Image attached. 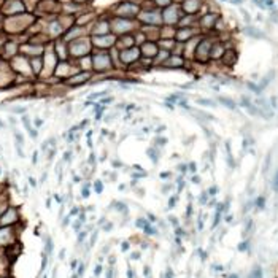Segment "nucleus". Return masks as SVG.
I'll return each mask as SVG.
<instances>
[{"mask_svg": "<svg viewBox=\"0 0 278 278\" xmlns=\"http://www.w3.org/2000/svg\"><path fill=\"white\" fill-rule=\"evenodd\" d=\"M243 32L248 35V37H253V38H265V35H264L262 32H261V30H257L256 27H251V26L245 27V29H243Z\"/></svg>", "mask_w": 278, "mask_h": 278, "instance_id": "1", "label": "nucleus"}, {"mask_svg": "<svg viewBox=\"0 0 278 278\" xmlns=\"http://www.w3.org/2000/svg\"><path fill=\"white\" fill-rule=\"evenodd\" d=\"M273 76H275V72H270L267 76H264L262 80H261V83H259V89H261V91H262V89H265L267 86H269V83L273 80Z\"/></svg>", "mask_w": 278, "mask_h": 278, "instance_id": "2", "label": "nucleus"}, {"mask_svg": "<svg viewBox=\"0 0 278 278\" xmlns=\"http://www.w3.org/2000/svg\"><path fill=\"white\" fill-rule=\"evenodd\" d=\"M226 153H227V165L230 168L235 167V162H234V156L230 153V141H226Z\"/></svg>", "mask_w": 278, "mask_h": 278, "instance_id": "3", "label": "nucleus"}, {"mask_svg": "<svg viewBox=\"0 0 278 278\" xmlns=\"http://www.w3.org/2000/svg\"><path fill=\"white\" fill-rule=\"evenodd\" d=\"M146 154L151 157V160H153V164H154V165L159 162V153H157V148H148V149H146Z\"/></svg>", "mask_w": 278, "mask_h": 278, "instance_id": "4", "label": "nucleus"}, {"mask_svg": "<svg viewBox=\"0 0 278 278\" xmlns=\"http://www.w3.org/2000/svg\"><path fill=\"white\" fill-rule=\"evenodd\" d=\"M219 102H221L224 107H227L229 110H235V108H237V103L234 102V100L227 99V97H219Z\"/></svg>", "mask_w": 278, "mask_h": 278, "instance_id": "5", "label": "nucleus"}, {"mask_svg": "<svg viewBox=\"0 0 278 278\" xmlns=\"http://www.w3.org/2000/svg\"><path fill=\"white\" fill-rule=\"evenodd\" d=\"M197 105H203V107H215L216 103L213 100H208V99H197Z\"/></svg>", "mask_w": 278, "mask_h": 278, "instance_id": "6", "label": "nucleus"}, {"mask_svg": "<svg viewBox=\"0 0 278 278\" xmlns=\"http://www.w3.org/2000/svg\"><path fill=\"white\" fill-rule=\"evenodd\" d=\"M143 230H145V232L148 234V235H156V234H157V230H156L154 227H153V226L149 224V222H146V226L143 227Z\"/></svg>", "mask_w": 278, "mask_h": 278, "instance_id": "7", "label": "nucleus"}, {"mask_svg": "<svg viewBox=\"0 0 278 278\" xmlns=\"http://www.w3.org/2000/svg\"><path fill=\"white\" fill-rule=\"evenodd\" d=\"M94 191L97 192V194H102V191H103V183L100 181V180H97L94 183Z\"/></svg>", "mask_w": 278, "mask_h": 278, "instance_id": "8", "label": "nucleus"}, {"mask_svg": "<svg viewBox=\"0 0 278 278\" xmlns=\"http://www.w3.org/2000/svg\"><path fill=\"white\" fill-rule=\"evenodd\" d=\"M270 160H272V151L267 154V157H265V162H264V173H265L267 170H269V167H270Z\"/></svg>", "mask_w": 278, "mask_h": 278, "instance_id": "9", "label": "nucleus"}, {"mask_svg": "<svg viewBox=\"0 0 278 278\" xmlns=\"http://www.w3.org/2000/svg\"><path fill=\"white\" fill-rule=\"evenodd\" d=\"M107 94V91H99V92H92L91 95H89V100H97L99 97H102V95Z\"/></svg>", "mask_w": 278, "mask_h": 278, "instance_id": "10", "label": "nucleus"}, {"mask_svg": "<svg viewBox=\"0 0 278 278\" xmlns=\"http://www.w3.org/2000/svg\"><path fill=\"white\" fill-rule=\"evenodd\" d=\"M22 124H24V127H26V130H27V132H30V130H32V126H30V119L27 118L26 114L22 116Z\"/></svg>", "mask_w": 278, "mask_h": 278, "instance_id": "11", "label": "nucleus"}, {"mask_svg": "<svg viewBox=\"0 0 278 278\" xmlns=\"http://www.w3.org/2000/svg\"><path fill=\"white\" fill-rule=\"evenodd\" d=\"M250 278H262V270H261L259 267H256L254 270L251 272V275H250Z\"/></svg>", "mask_w": 278, "mask_h": 278, "instance_id": "12", "label": "nucleus"}, {"mask_svg": "<svg viewBox=\"0 0 278 278\" xmlns=\"http://www.w3.org/2000/svg\"><path fill=\"white\" fill-rule=\"evenodd\" d=\"M176 202H178V195H172L170 200H168V208H173L176 205Z\"/></svg>", "mask_w": 278, "mask_h": 278, "instance_id": "13", "label": "nucleus"}, {"mask_svg": "<svg viewBox=\"0 0 278 278\" xmlns=\"http://www.w3.org/2000/svg\"><path fill=\"white\" fill-rule=\"evenodd\" d=\"M26 110H27L26 107H14L11 111H13V113H16V114H24V113H26Z\"/></svg>", "mask_w": 278, "mask_h": 278, "instance_id": "14", "label": "nucleus"}, {"mask_svg": "<svg viewBox=\"0 0 278 278\" xmlns=\"http://www.w3.org/2000/svg\"><path fill=\"white\" fill-rule=\"evenodd\" d=\"M264 205H265V199H264V197H257V200H256V207H257V208H264Z\"/></svg>", "mask_w": 278, "mask_h": 278, "instance_id": "15", "label": "nucleus"}, {"mask_svg": "<svg viewBox=\"0 0 278 278\" xmlns=\"http://www.w3.org/2000/svg\"><path fill=\"white\" fill-rule=\"evenodd\" d=\"M81 195H83L84 199L89 197V184H84L83 186V191H81Z\"/></svg>", "mask_w": 278, "mask_h": 278, "instance_id": "16", "label": "nucleus"}, {"mask_svg": "<svg viewBox=\"0 0 278 278\" xmlns=\"http://www.w3.org/2000/svg\"><path fill=\"white\" fill-rule=\"evenodd\" d=\"M114 207L119 210V211H124V213H127V207L124 205V203H119V202H114Z\"/></svg>", "mask_w": 278, "mask_h": 278, "instance_id": "17", "label": "nucleus"}, {"mask_svg": "<svg viewBox=\"0 0 278 278\" xmlns=\"http://www.w3.org/2000/svg\"><path fill=\"white\" fill-rule=\"evenodd\" d=\"M14 140H16V143H19V145H22L24 143V138H22V135L19 132H14Z\"/></svg>", "mask_w": 278, "mask_h": 278, "instance_id": "18", "label": "nucleus"}, {"mask_svg": "<svg viewBox=\"0 0 278 278\" xmlns=\"http://www.w3.org/2000/svg\"><path fill=\"white\" fill-rule=\"evenodd\" d=\"M146 222H148L146 219H143V218H140V219H137V222H135V226H137V227H141V229H143V227L146 226Z\"/></svg>", "mask_w": 278, "mask_h": 278, "instance_id": "19", "label": "nucleus"}, {"mask_svg": "<svg viewBox=\"0 0 278 278\" xmlns=\"http://www.w3.org/2000/svg\"><path fill=\"white\" fill-rule=\"evenodd\" d=\"M51 251H53V242H51V238H46V253L49 254Z\"/></svg>", "mask_w": 278, "mask_h": 278, "instance_id": "20", "label": "nucleus"}, {"mask_svg": "<svg viewBox=\"0 0 278 278\" xmlns=\"http://www.w3.org/2000/svg\"><path fill=\"white\" fill-rule=\"evenodd\" d=\"M248 89H251V91H254V92H261L259 86H256L254 83H248Z\"/></svg>", "mask_w": 278, "mask_h": 278, "instance_id": "21", "label": "nucleus"}, {"mask_svg": "<svg viewBox=\"0 0 278 278\" xmlns=\"http://www.w3.org/2000/svg\"><path fill=\"white\" fill-rule=\"evenodd\" d=\"M248 246H250V243H248V242H243V243L238 245V251H246Z\"/></svg>", "mask_w": 278, "mask_h": 278, "instance_id": "22", "label": "nucleus"}, {"mask_svg": "<svg viewBox=\"0 0 278 278\" xmlns=\"http://www.w3.org/2000/svg\"><path fill=\"white\" fill-rule=\"evenodd\" d=\"M100 273H102V265H95V269H94V275H95V277H99Z\"/></svg>", "mask_w": 278, "mask_h": 278, "instance_id": "23", "label": "nucleus"}, {"mask_svg": "<svg viewBox=\"0 0 278 278\" xmlns=\"http://www.w3.org/2000/svg\"><path fill=\"white\" fill-rule=\"evenodd\" d=\"M207 197H208V194H207V192H202V195H200V199H199L200 203H207Z\"/></svg>", "mask_w": 278, "mask_h": 278, "instance_id": "24", "label": "nucleus"}, {"mask_svg": "<svg viewBox=\"0 0 278 278\" xmlns=\"http://www.w3.org/2000/svg\"><path fill=\"white\" fill-rule=\"evenodd\" d=\"M170 176H172V172H162V173H160V178H164V180L170 178Z\"/></svg>", "mask_w": 278, "mask_h": 278, "instance_id": "25", "label": "nucleus"}, {"mask_svg": "<svg viewBox=\"0 0 278 278\" xmlns=\"http://www.w3.org/2000/svg\"><path fill=\"white\" fill-rule=\"evenodd\" d=\"M273 189L278 191V172H277V175H275V178H273Z\"/></svg>", "mask_w": 278, "mask_h": 278, "instance_id": "26", "label": "nucleus"}, {"mask_svg": "<svg viewBox=\"0 0 278 278\" xmlns=\"http://www.w3.org/2000/svg\"><path fill=\"white\" fill-rule=\"evenodd\" d=\"M145 176H146V173H143V172L141 173H132V178H145Z\"/></svg>", "mask_w": 278, "mask_h": 278, "instance_id": "27", "label": "nucleus"}, {"mask_svg": "<svg viewBox=\"0 0 278 278\" xmlns=\"http://www.w3.org/2000/svg\"><path fill=\"white\" fill-rule=\"evenodd\" d=\"M84 238H86V232H80V235H78V243H81Z\"/></svg>", "mask_w": 278, "mask_h": 278, "instance_id": "28", "label": "nucleus"}, {"mask_svg": "<svg viewBox=\"0 0 278 278\" xmlns=\"http://www.w3.org/2000/svg\"><path fill=\"white\" fill-rule=\"evenodd\" d=\"M143 273H145V277H146V278H149V277H151V269H149V267H145Z\"/></svg>", "mask_w": 278, "mask_h": 278, "instance_id": "29", "label": "nucleus"}, {"mask_svg": "<svg viewBox=\"0 0 278 278\" xmlns=\"http://www.w3.org/2000/svg\"><path fill=\"white\" fill-rule=\"evenodd\" d=\"M156 143H159V145H165V143H167V138H159V137H157Z\"/></svg>", "mask_w": 278, "mask_h": 278, "instance_id": "30", "label": "nucleus"}, {"mask_svg": "<svg viewBox=\"0 0 278 278\" xmlns=\"http://www.w3.org/2000/svg\"><path fill=\"white\" fill-rule=\"evenodd\" d=\"M113 97H107V99H102V100H100V103H111V102H113Z\"/></svg>", "mask_w": 278, "mask_h": 278, "instance_id": "31", "label": "nucleus"}, {"mask_svg": "<svg viewBox=\"0 0 278 278\" xmlns=\"http://www.w3.org/2000/svg\"><path fill=\"white\" fill-rule=\"evenodd\" d=\"M70 157H72V153H70V151H67V153L64 154V160H65V162H69V160H70Z\"/></svg>", "mask_w": 278, "mask_h": 278, "instance_id": "32", "label": "nucleus"}, {"mask_svg": "<svg viewBox=\"0 0 278 278\" xmlns=\"http://www.w3.org/2000/svg\"><path fill=\"white\" fill-rule=\"evenodd\" d=\"M42 126H43V119L37 118V119H35V127H42Z\"/></svg>", "mask_w": 278, "mask_h": 278, "instance_id": "33", "label": "nucleus"}, {"mask_svg": "<svg viewBox=\"0 0 278 278\" xmlns=\"http://www.w3.org/2000/svg\"><path fill=\"white\" fill-rule=\"evenodd\" d=\"M88 124H89V121H88V119H84V121H81V124L78 127H80V129H84V127H88Z\"/></svg>", "mask_w": 278, "mask_h": 278, "instance_id": "34", "label": "nucleus"}, {"mask_svg": "<svg viewBox=\"0 0 278 278\" xmlns=\"http://www.w3.org/2000/svg\"><path fill=\"white\" fill-rule=\"evenodd\" d=\"M95 238H97V232H94V234H92V237H91V242H89V245H91V246L95 243Z\"/></svg>", "mask_w": 278, "mask_h": 278, "instance_id": "35", "label": "nucleus"}, {"mask_svg": "<svg viewBox=\"0 0 278 278\" xmlns=\"http://www.w3.org/2000/svg\"><path fill=\"white\" fill-rule=\"evenodd\" d=\"M218 192V188L216 186H213V188H210V191H208V194H211V195H215Z\"/></svg>", "mask_w": 278, "mask_h": 278, "instance_id": "36", "label": "nucleus"}, {"mask_svg": "<svg viewBox=\"0 0 278 278\" xmlns=\"http://www.w3.org/2000/svg\"><path fill=\"white\" fill-rule=\"evenodd\" d=\"M80 227H81V221L78 219V221H76L75 224H73V229H75V230H80Z\"/></svg>", "mask_w": 278, "mask_h": 278, "instance_id": "37", "label": "nucleus"}, {"mask_svg": "<svg viewBox=\"0 0 278 278\" xmlns=\"http://www.w3.org/2000/svg\"><path fill=\"white\" fill-rule=\"evenodd\" d=\"M29 133H30V137L34 138V140H35V138H37V135H38V132H37V130H35V129H32V130H30V132H29Z\"/></svg>", "mask_w": 278, "mask_h": 278, "instance_id": "38", "label": "nucleus"}, {"mask_svg": "<svg viewBox=\"0 0 278 278\" xmlns=\"http://www.w3.org/2000/svg\"><path fill=\"white\" fill-rule=\"evenodd\" d=\"M168 219H170V222H172V224H173V226H178V219H176V218L170 216V218H168Z\"/></svg>", "mask_w": 278, "mask_h": 278, "instance_id": "39", "label": "nucleus"}, {"mask_svg": "<svg viewBox=\"0 0 278 278\" xmlns=\"http://www.w3.org/2000/svg\"><path fill=\"white\" fill-rule=\"evenodd\" d=\"M121 248H122V251H127V250H129V243H127V242H124V243L121 245Z\"/></svg>", "mask_w": 278, "mask_h": 278, "instance_id": "40", "label": "nucleus"}, {"mask_svg": "<svg viewBox=\"0 0 278 278\" xmlns=\"http://www.w3.org/2000/svg\"><path fill=\"white\" fill-rule=\"evenodd\" d=\"M111 229H113V224H111V222H108V224L103 227V230H107V232H108V230H111Z\"/></svg>", "mask_w": 278, "mask_h": 278, "instance_id": "41", "label": "nucleus"}, {"mask_svg": "<svg viewBox=\"0 0 278 278\" xmlns=\"http://www.w3.org/2000/svg\"><path fill=\"white\" fill-rule=\"evenodd\" d=\"M189 170L192 172V173H195V164H194V162H191V164H189Z\"/></svg>", "mask_w": 278, "mask_h": 278, "instance_id": "42", "label": "nucleus"}, {"mask_svg": "<svg viewBox=\"0 0 278 278\" xmlns=\"http://www.w3.org/2000/svg\"><path fill=\"white\" fill-rule=\"evenodd\" d=\"M270 105L272 107H277V97H272L270 99Z\"/></svg>", "mask_w": 278, "mask_h": 278, "instance_id": "43", "label": "nucleus"}, {"mask_svg": "<svg viewBox=\"0 0 278 278\" xmlns=\"http://www.w3.org/2000/svg\"><path fill=\"white\" fill-rule=\"evenodd\" d=\"M37 157H38V153H34V156H32V162H34V164H37V162H38Z\"/></svg>", "mask_w": 278, "mask_h": 278, "instance_id": "44", "label": "nucleus"}, {"mask_svg": "<svg viewBox=\"0 0 278 278\" xmlns=\"http://www.w3.org/2000/svg\"><path fill=\"white\" fill-rule=\"evenodd\" d=\"M138 257H140L138 253H132V254H130V259H138Z\"/></svg>", "mask_w": 278, "mask_h": 278, "instance_id": "45", "label": "nucleus"}, {"mask_svg": "<svg viewBox=\"0 0 278 278\" xmlns=\"http://www.w3.org/2000/svg\"><path fill=\"white\" fill-rule=\"evenodd\" d=\"M165 278H173V272H172L170 269L167 270V275H165Z\"/></svg>", "mask_w": 278, "mask_h": 278, "instance_id": "46", "label": "nucleus"}, {"mask_svg": "<svg viewBox=\"0 0 278 278\" xmlns=\"http://www.w3.org/2000/svg\"><path fill=\"white\" fill-rule=\"evenodd\" d=\"M107 278H113V270H111V269L107 270Z\"/></svg>", "mask_w": 278, "mask_h": 278, "instance_id": "47", "label": "nucleus"}, {"mask_svg": "<svg viewBox=\"0 0 278 278\" xmlns=\"http://www.w3.org/2000/svg\"><path fill=\"white\" fill-rule=\"evenodd\" d=\"M197 227H199V230H202V227H203V222H202V219H199V221H197Z\"/></svg>", "mask_w": 278, "mask_h": 278, "instance_id": "48", "label": "nucleus"}, {"mask_svg": "<svg viewBox=\"0 0 278 278\" xmlns=\"http://www.w3.org/2000/svg\"><path fill=\"white\" fill-rule=\"evenodd\" d=\"M94 162H95V156L91 154V156H89V164H94Z\"/></svg>", "mask_w": 278, "mask_h": 278, "instance_id": "49", "label": "nucleus"}, {"mask_svg": "<svg viewBox=\"0 0 278 278\" xmlns=\"http://www.w3.org/2000/svg\"><path fill=\"white\" fill-rule=\"evenodd\" d=\"M127 278H133V272H132V269H129V270H127Z\"/></svg>", "mask_w": 278, "mask_h": 278, "instance_id": "50", "label": "nucleus"}, {"mask_svg": "<svg viewBox=\"0 0 278 278\" xmlns=\"http://www.w3.org/2000/svg\"><path fill=\"white\" fill-rule=\"evenodd\" d=\"M229 2H230V3H235V5H240L243 0H229Z\"/></svg>", "mask_w": 278, "mask_h": 278, "instance_id": "51", "label": "nucleus"}, {"mask_svg": "<svg viewBox=\"0 0 278 278\" xmlns=\"http://www.w3.org/2000/svg\"><path fill=\"white\" fill-rule=\"evenodd\" d=\"M72 215H78V208H76V207H75V208H72V211H70V216H72Z\"/></svg>", "mask_w": 278, "mask_h": 278, "instance_id": "52", "label": "nucleus"}, {"mask_svg": "<svg viewBox=\"0 0 278 278\" xmlns=\"http://www.w3.org/2000/svg\"><path fill=\"white\" fill-rule=\"evenodd\" d=\"M178 168H180V170H181V172H186V170H188V167H186V165H184V164H181V165H180Z\"/></svg>", "mask_w": 278, "mask_h": 278, "instance_id": "53", "label": "nucleus"}, {"mask_svg": "<svg viewBox=\"0 0 278 278\" xmlns=\"http://www.w3.org/2000/svg\"><path fill=\"white\" fill-rule=\"evenodd\" d=\"M192 183H200V178L199 176H192Z\"/></svg>", "mask_w": 278, "mask_h": 278, "instance_id": "54", "label": "nucleus"}, {"mask_svg": "<svg viewBox=\"0 0 278 278\" xmlns=\"http://www.w3.org/2000/svg\"><path fill=\"white\" fill-rule=\"evenodd\" d=\"M168 189H170V184H165L164 189H162V192H168Z\"/></svg>", "mask_w": 278, "mask_h": 278, "instance_id": "55", "label": "nucleus"}, {"mask_svg": "<svg viewBox=\"0 0 278 278\" xmlns=\"http://www.w3.org/2000/svg\"><path fill=\"white\" fill-rule=\"evenodd\" d=\"M29 181H30V184H32V186H34V188H35V184H37V183H35V180H34V178H32V176H30V178H29Z\"/></svg>", "mask_w": 278, "mask_h": 278, "instance_id": "56", "label": "nucleus"}, {"mask_svg": "<svg viewBox=\"0 0 278 278\" xmlns=\"http://www.w3.org/2000/svg\"><path fill=\"white\" fill-rule=\"evenodd\" d=\"M118 189H119V191H124V189H126V184H119Z\"/></svg>", "mask_w": 278, "mask_h": 278, "instance_id": "57", "label": "nucleus"}, {"mask_svg": "<svg viewBox=\"0 0 278 278\" xmlns=\"http://www.w3.org/2000/svg\"><path fill=\"white\" fill-rule=\"evenodd\" d=\"M265 3L269 5V7H272V5H273V0H265Z\"/></svg>", "mask_w": 278, "mask_h": 278, "instance_id": "58", "label": "nucleus"}, {"mask_svg": "<svg viewBox=\"0 0 278 278\" xmlns=\"http://www.w3.org/2000/svg\"><path fill=\"white\" fill-rule=\"evenodd\" d=\"M113 165H114V167H121L122 164H121V162H113Z\"/></svg>", "mask_w": 278, "mask_h": 278, "instance_id": "59", "label": "nucleus"}, {"mask_svg": "<svg viewBox=\"0 0 278 278\" xmlns=\"http://www.w3.org/2000/svg\"><path fill=\"white\" fill-rule=\"evenodd\" d=\"M3 127H5V124L2 122V119H0V129H3Z\"/></svg>", "mask_w": 278, "mask_h": 278, "instance_id": "60", "label": "nucleus"}, {"mask_svg": "<svg viewBox=\"0 0 278 278\" xmlns=\"http://www.w3.org/2000/svg\"><path fill=\"white\" fill-rule=\"evenodd\" d=\"M229 278H238L237 275H229Z\"/></svg>", "mask_w": 278, "mask_h": 278, "instance_id": "61", "label": "nucleus"}]
</instances>
